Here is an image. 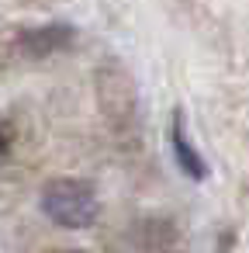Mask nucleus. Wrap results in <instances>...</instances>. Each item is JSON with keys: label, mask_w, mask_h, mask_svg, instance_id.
Returning a JSON list of instances; mask_svg holds the SVG:
<instances>
[{"label": "nucleus", "mask_w": 249, "mask_h": 253, "mask_svg": "<svg viewBox=\"0 0 249 253\" xmlns=\"http://www.w3.org/2000/svg\"><path fill=\"white\" fill-rule=\"evenodd\" d=\"M52 253H83V250H52Z\"/></svg>", "instance_id": "7"}, {"label": "nucleus", "mask_w": 249, "mask_h": 253, "mask_svg": "<svg viewBox=\"0 0 249 253\" xmlns=\"http://www.w3.org/2000/svg\"><path fill=\"white\" fill-rule=\"evenodd\" d=\"M14 142H18V132H14V122L7 115H0V167H4L14 153Z\"/></svg>", "instance_id": "6"}, {"label": "nucleus", "mask_w": 249, "mask_h": 253, "mask_svg": "<svg viewBox=\"0 0 249 253\" xmlns=\"http://www.w3.org/2000/svg\"><path fill=\"white\" fill-rule=\"evenodd\" d=\"M94 97H97V111L107 125V132L125 146V149H139L142 142V101H139V87L132 80V73L107 59L94 70Z\"/></svg>", "instance_id": "1"}, {"label": "nucleus", "mask_w": 249, "mask_h": 253, "mask_svg": "<svg viewBox=\"0 0 249 253\" xmlns=\"http://www.w3.org/2000/svg\"><path fill=\"white\" fill-rule=\"evenodd\" d=\"M170 146H173L177 167H180L190 180H204V177H208V163H204V156L194 149V142H190V135H187L183 111H173V122H170Z\"/></svg>", "instance_id": "5"}, {"label": "nucleus", "mask_w": 249, "mask_h": 253, "mask_svg": "<svg viewBox=\"0 0 249 253\" xmlns=\"http://www.w3.org/2000/svg\"><path fill=\"white\" fill-rule=\"evenodd\" d=\"M25 4H35V0H25Z\"/></svg>", "instance_id": "8"}, {"label": "nucleus", "mask_w": 249, "mask_h": 253, "mask_svg": "<svg viewBox=\"0 0 249 253\" xmlns=\"http://www.w3.org/2000/svg\"><path fill=\"white\" fill-rule=\"evenodd\" d=\"M125 253H177L180 232L166 215H142L125 229Z\"/></svg>", "instance_id": "4"}, {"label": "nucleus", "mask_w": 249, "mask_h": 253, "mask_svg": "<svg viewBox=\"0 0 249 253\" xmlns=\"http://www.w3.org/2000/svg\"><path fill=\"white\" fill-rule=\"evenodd\" d=\"M38 208L59 229H90L101 215L94 184L80 177H52L38 194Z\"/></svg>", "instance_id": "3"}, {"label": "nucleus", "mask_w": 249, "mask_h": 253, "mask_svg": "<svg viewBox=\"0 0 249 253\" xmlns=\"http://www.w3.org/2000/svg\"><path fill=\"white\" fill-rule=\"evenodd\" d=\"M76 28L52 21V25H18L0 35V66H32L45 63L66 49H73Z\"/></svg>", "instance_id": "2"}]
</instances>
